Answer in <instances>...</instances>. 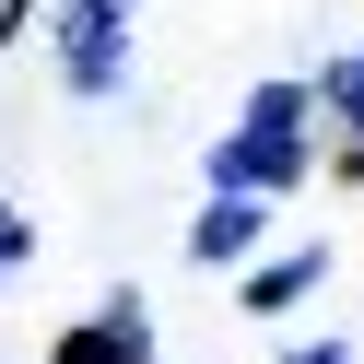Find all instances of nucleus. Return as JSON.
<instances>
[{
  "label": "nucleus",
  "mask_w": 364,
  "mask_h": 364,
  "mask_svg": "<svg viewBox=\"0 0 364 364\" xmlns=\"http://www.w3.org/2000/svg\"><path fill=\"white\" fill-rule=\"evenodd\" d=\"M306 165H317V106H306V82H259V95L235 106V129L200 153L212 200H282Z\"/></svg>",
  "instance_id": "nucleus-1"
},
{
  "label": "nucleus",
  "mask_w": 364,
  "mask_h": 364,
  "mask_svg": "<svg viewBox=\"0 0 364 364\" xmlns=\"http://www.w3.org/2000/svg\"><path fill=\"white\" fill-rule=\"evenodd\" d=\"M129 24H141V0H48V48H59V82H71L82 106L129 82Z\"/></svg>",
  "instance_id": "nucleus-2"
},
{
  "label": "nucleus",
  "mask_w": 364,
  "mask_h": 364,
  "mask_svg": "<svg viewBox=\"0 0 364 364\" xmlns=\"http://www.w3.org/2000/svg\"><path fill=\"white\" fill-rule=\"evenodd\" d=\"M48 364H153V306L118 282L95 317H82V329H59V353H48Z\"/></svg>",
  "instance_id": "nucleus-3"
},
{
  "label": "nucleus",
  "mask_w": 364,
  "mask_h": 364,
  "mask_svg": "<svg viewBox=\"0 0 364 364\" xmlns=\"http://www.w3.org/2000/svg\"><path fill=\"white\" fill-rule=\"evenodd\" d=\"M306 106L329 118V141H341V176H364V48H353V59H329V71L306 82Z\"/></svg>",
  "instance_id": "nucleus-4"
},
{
  "label": "nucleus",
  "mask_w": 364,
  "mask_h": 364,
  "mask_svg": "<svg viewBox=\"0 0 364 364\" xmlns=\"http://www.w3.org/2000/svg\"><path fill=\"white\" fill-rule=\"evenodd\" d=\"M259 223H270V200H200V223H188V259H200V270H235V259H259Z\"/></svg>",
  "instance_id": "nucleus-5"
},
{
  "label": "nucleus",
  "mask_w": 364,
  "mask_h": 364,
  "mask_svg": "<svg viewBox=\"0 0 364 364\" xmlns=\"http://www.w3.org/2000/svg\"><path fill=\"white\" fill-rule=\"evenodd\" d=\"M317 282H329V247H282V259H259V270H247V306H259V317H282V306H306Z\"/></svg>",
  "instance_id": "nucleus-6"
},
{
  "label": "nucleus",
  "mask_w": 364,
  "mask_h": 364,
  "mask_svg": "<svg viewBox=\"0 0 364 364\" xmlns=\"http://www.w3.org/2000/svg\"><path fill=\"white\" fill-rule=\"evenodd\" d=\"M24 259H36V223L12 212V200H0V282H12V270H24Z\"/></svg>",
  "instance_id": "nucleus-7"
},
{
  "label": "nucleus",
  "mask_w": 364,
  "mask_h": 364,
  "mask_svg": "<svg viewBox=\"0 0 364 364\" xmlns=\"http://www.w3.org/2000/svg\"><path fill=\"white\" fill-rule=\"evenodd\" d=\"M282 364H353V353H341V341H294Z\"/></svg>",
  "instance_id": "nucleus-8"
}]
</instances>
